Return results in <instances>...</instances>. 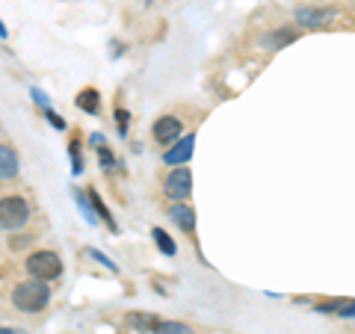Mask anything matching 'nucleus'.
I'll use <instances>...</instances> for the list:
<instances>
[{"label":"nucleus","instance_id":"5701e85b","mask_svg":"<svg viewBox=\"0 0 355 334\" xmlns=\"http://www.w3.org/2000/svg\"><path fill=\"white\" fill-rule=\"evenodd\" d=\"M0 334H27V331H21V328H0Z\"/></svg>","mask_w":355,"mask_h":334},{"label":"nucleus","instance_id":"9d476101","mask_svg":"<svg viewBox=\"0 0 355 334\" xmlns=\"http://www.w3.org/2000/svg\"><path fill=\"white\" fill-rule=\"evenodd\" d=\"M86 195H89V204H92V210H95V213H98L95 219H101V222H107V228H110V231H119V225H116V219H113V216H110V210H107V204L101 202V195H98V193H95V189H89V193H86Z\"/></svg>","mask_w":355,"mask_h":334},{"label":"nucleus","instance_id":"6e6552de","mask_svg":"<svg viewBox=\"0 0 355 334\" xmlns=\"http://www.w3.org/2000/svg\"><path fill=\"white\" fill-rule=\"evenodd\" d=\"M21 172V160L18 151L12 146H0V181H12Z\"/></svg>","mask_w":355,"mask_h":334},{"label":"nucleus","instance_id":"4468645a","mask_svg":"<svg viewBox=\"0 0 355 334\" xmlns=\"http://www.w3.org/2000/svg\"><path fill=\"white\" fill-rule=\"evenodd\" d=\"M151 237H154V243H157V249L166 254V258H172V254L178 252L175 240H172V237H169V234H166L163 228H154V231H151Z\"/></svg>","mask_w":355,"mask_h":334},{"label":"nucleus","instance_id":"0eeeda50","mask_svg":"<svg viewBox=\"0 0 355 334\" xmlns=\"http://www.w3.org/2000/svg\"><path fill=\"white\" fill-rule=\"evenodd\" d=\"M335 18L331 9H317V6H305V9H296V24H302L308 30H320V27H329V21Z\"/></svg>","mask_w":355,"mask_h":334},{"label":"nucleus","instance_id":"412c9836","mask_svg":"<svg viewBox=\"0 0 355 334\" xmlns=\"http://www.w3.org/2000/svg\"><path fill=\"white\" fill-rule=\"evenodd\" d=\"M338 314L340 317H355V299H349V302H340L338 305Z\"/></svg>","mask_w":355,"mask_h":334},{"label":"nucleus","instance_id":"ddd939ff","mask_svg":"<svg viewBox=\"0 0 355 334\" xmlns=\"http://www.w3.org/2000/svg\"><path fill=\"white\" fill-rule=\"evenodd\" d=\"M151 334H196L187 322H178V319H160L157 326H154Z\"/></svg>","mask_w":355,"mask_h":334},{"label":"nucleus","instance_id":"f8f14e48","mask_svg":"<svg viewBox=\"0 0 355 334\" xmlns=\"http://www.w3.org/2000/svg\"><path fill=\"white\" fill-rule=\"evenodd\" d=\"M77 107L83 109V113H98V109H101V95L95 92V89H83L80 95H77Z\"/></svg>","mask_w":355,"mask_h":334},{"label":"nucleus","instance_id":"b1692460","mask_svg":"<svg viewBox=\"0 0 355 334\" xmlns=\"http://www.w3.org/2000/svg\"><path fill=\"white\" fill-rule=\"evenodd\" d=\"M6 36H9V33H6V24L0 21V39H6Z\"/></svg>","mask_w":355,"mask_h":334},{"label":"nucleus","instance_id":"4be33fe9","mask_svg":"<svg viewBox=\"0 0 355 334\" xmlns=\"http://www.w3.org/2000/svg\"><path fill=\"white\" fill-rule=\"evenodd\" d=\"M30 95H33V101H36L42 109H48V107H51V104H48V98H44V92H39V89H33Z\"/></svg>","mask_w":355,"mask_h":334},{"label":"nucleus","instance_id":"aec40b11","mask_svg":"<svg viewBox=\"0 0 355 334\" xmlns=\"http://www.w3.org/2000/svg\"><path fill=\"white\" fill-rule=\"evenodd\" d=\"M116 121H119V133H128V109H116Z\"/></svg>","mask_w":355,"mask_h":334},{"label":"nucleus","instance_id":"f257e3e1","mask_svg":"<svg viewBox=\"0 0 355 334\" xmlns=\"http://www.w3.org/2000/svg\"><path fill=\"white\" fill-rule=\"evenodd\" d=\"M12 305L21 314H39L51 305V287L39 281V278H30V281H21L12 290Z\"/></svg>","mask_w":355,"mask_h":334},{"label":"nucleus","instance_id":"a211bd4d","mask_svg":"<svg viewBox=\"0 0 355 334\" xmlns=\"http://www.w3.org/2000/svg\"><path fill=\"white\" fill-rule=\"evenodd\" d=\"M69 151H71V163H74L71 169H74V175H80V172H83V160H80V146H77V142H71V148H69Z\"/></svg>","mask_w":355,"mask_h":334},{"label":"nucleus","instance_id":"f3484780","mask_svg":"<svg viewBox=\"0 0 355 334\" xmlns=\"http://www.w3.org/2000/svg\"><path fill=\"white\" fill-rule=\"evenodd\" d=\"M89 254H92V258H95L98 263H101V266H107V270H110V272H119V266H116L113 261H110V258H107V254H104V252H98V249H89Z\"/></svg>","mask_w":355,"mask_h":334},{"label":"nucleus","instance_id":"423d86ee","mask_svg":"<svg viewBox=\"0 0 355 334\" xmlns=\"http://www.w3.org/2000/svg\"><path fill=\"white\" fill-rule=\"evenodd\" d=\"M193 151H196V137L190 133V137H181V139H175V142H172V148H166L163 160L169 163V166H184L187 160L193 157Z\"/></svg>","mask_w":355,"mask_h":334},{"label":"nucleus","instance_id":"7ed1b4c3","mask_svg":"<svg viewBox=\"0 0 355 334\" xmlns=\"http://www.w3.org/2000/svg\"><path fill=\"white\" fill-rule=\"evenodd\" d=\"M27 272L30 278H39V281H57L62 275V261L57 252H33L27 258Z\"/></svg>","mask_w":355,"mask_h":334},{"label":"nucleus","instance_id":"2eb2a0df","mask_svg":"<svg viewBox=\"0 0 355 334\" xmlns=\"http://www.w3.org/2000/svg\"><path fill=\"white\" fill-rule=\"evenodd\" d=\"M157 317H151V314H128V326L133 328H139V331H154V326H157Z\"/></svg>","mask_w":355,"mask_h":334},{"label":"nucleus","instance_id":"20e7f679","mask_svg":"<svg viewBox=\"0 0 355 334\" xmlns=\"http://www.w3.org/2000/svg\"><path fill=\"white\" fill-rule=\"evenodd\" d=\"M163 189L172 202H187V198L193 195V172L187 169V166H175V169L166 175Z\"/></svg>","mask_w":355,"mask_h":334},{"label":"nucleus","instance_id":"dca6fc26","mask_svg":"<svg viewBox=\"0 0 355 334\" xmlns=\"http://www.w3.org/2000/svg\"><path fill=\"white\" fill-rule=\"evenodd\" d=\"M95 148H98V157H101V169H104V172H113V169H116V157H113V151L104 148V142H101V146H95Z\"/></svg>","mask_w":355,"mask_h":334},{"label":"nucleus","instance_id":"39448f33","mask_svg":"<svg viewBox=\"0 0 355 334\" xmlns=\"http://www.w3.org/2000/svg\"><path fill=\"white\" fill-rule=\"evenodd\" d=\"M181 130H184V125L178 116H163L154 121V139H157L160 146H172L175 139H181Z\"/></svg>","mask_w":355,"mask_h":334},{"label":"nucleus","instance_id":"f03ea898","mask_svg":"<svg viewBox=\"0 0 355 334\" xmlns=\"http://www.w3.org/2000/svg\"><path fill=\"white\" fill-rule=\"evenodd\" d=\"M30 222V204L21 195L0 198V231H18Z\"/></svg>","mask_w":355,"mask_h":334},{"label":"nucleus","instance_id":"9b49d317","mask_svg":"<svg viewBox=\"0 0 355 334\" xmlns=\"http://www.w3.org/2000/svg\"><path fill=\"white\" fill-rule=\"evenodd\" d=\"M296 39H299V33H296V30L282 27V30H275L272 36H266V39H263V44H270L272 51H282V48H287L291 42H296Z\"/></svg>","mask_w":355,"mask_h":334},{"label":"nucleus","instance_id":"6ab92c4d","mask_svg":"<svg viewBox=\"0 0 355 334\" xmlns=\"http://www.w3.org/2000/svg\"><path fill=\"white\" fill-rule=\"evenodd\" d=\"M44 116H48V121H51V125L53 128H57V130H65V118L62 116H57V113H53V109L48 107V109H44Z\"/></svg>","mask_w":355,"mask_h":334},{"label":"nucleus","instance_id":"1a4fd4ad","mask_svg":"<svg viewBox=\"0 0 355 334\" xmlns=\"http://www.w3.org/2000/svg\"><path fill=\"white\" fill-rule=\"evenodd\" d=\"M169 216H172V222L181 231H187V234H193L196 231V210L190 207V204H184V202H175V207L169 210Z\"/></svg>","mask_w":355,"mask_h":334}]
</instances>
